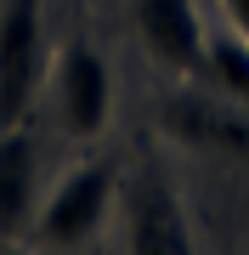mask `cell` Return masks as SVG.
Returning <instances> with one entry per match:
<instances>
[{"label":"cell","mask_w":249,"mask_h":255,"mask_svg":"<svg viewBox=\"0 0 249 255\" xmlns=\"http://www.w3.org/2000/svg\"><path fill=\"white\" fill-rule=\"evenodd\" d=\"M113 199H119V170L108 159H80V164H68L57 176V187L40 193V210L28 221V233H34L40 250L68 255V250L96 238V227L108 221Z\"/></svg>","instance_id":"1"},{"label":"cell","mask_w":249,"mask_h":255,"mask_svg":"<svg viewBox=\"0 0 249 255\" xmlns=\"http://www.w3.org/2000/svg\"><path fill=\"white\" fill-rule=\"evenodd\" d=\"M46 0H6L0 6V130L28 125L46 91Z\"/></svg>","instance_id":"2"},{"label":"cell","mask_w":249,"mask_h":255,"mask_svg":"<svg viewBox=\"0 0 249 255\" xmlns=\"http://www.w3.org/2000/svg\"><path fill=\"white\" fill-rule=\"evenodd\" d=\"M46 91H51V114L63 125V136L74 142H96L113 119V63L102 57L91 40H68L46 68Z\"/></svg>","instance_id":"3"},{"label":"cell","mask_w":249,"mask_h":255,"mask_svg":"<svg viewBox=\"0 0 249 255\" xmlns=\"http://www.w3.org/2000/svg\"><path fill=\"white\" fill-rule=\"evenodd\" d=\"M130 28L142 51L181 80H198L210 63V28L198 17V0H130Z\"/></svg>","instance_id":"4"},{"label":"cell","mask_w":249,"mask_h":255,"mask_svg":"<svg viewBox=\"0 0 249 255\" xmlns=\"http://www.w3.org/2000/svg\"><path fill=\"white\" fill-rule=\"evenodd\" d=\"M119 210H125V255H198L193 221H187L175 187L159 182L153 170L125 182Z\"/></svg>","instance_id":"5"},{"label":"cell","mask_w":249,"mask_h":255,"mask_svg":"<svg viewBox=\"0 0 249 255\" xmlns=\"http://www.w3.org/2000/svg\"><path fill=\"white\" fill-rule=\"evenodd\" d=\"M40 210V147L34 136L17 130H0V244L17 238Z\"/></svg>","instance_id":"6"},{"label":"cell","mask_w":249,"mask_h":255,"mask_svg":"<svg viewBox=\"0 0 249 255\" xmlns=\"http://www.w3.org/2000/svg\"><path fill=\"white\" fill-rule=\"evenodd\" d=\"M204 74H210V80L249 114V40H244L227 17L210 28V63H204Z\"/></svg>","instance_id":"7"},{"label":"cell","mask_w":249,"mask_h":255,"mask_svg":"<svg viewBox=\"0 0 249 255\" xmlns=\"http://www.w3.org/2000/svg\"><path fill=\"white\" fill-rule=\"evenodd\" d=\"M221 17H227V23L249 40V0H221Z\"/></svg>","instance_id":"8"}]
</instances>
